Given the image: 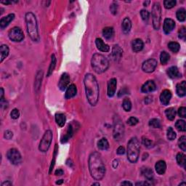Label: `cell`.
<instances>
[{"mask_svg": "<svg viewBox=\"0 0 186 186\" xmlns=\"http://www.w3.org/2000/svg\"><path fill=\"white\" fill-rule=\"evenodd\" d=\"M84 84L86 96L91 106H95L97 103L100 95V90L96 78L92 74H87L84 79Z\"/></svg>", "mask_w": 186, "mask_h": 186, "instance_id": "6da1fadb", "label": "cell"}, {"mask_svg": "<svg viewBox=\"0 0 186 186\" xmlns=\"http://www.w3.org/2000/svg\"><path fill=\"white\" fill-rule=\"evenodd\" d=\"M89 169L91 176L95 180H101L106 174V166L101 156L97 152H93L89 157Z\"/></svg>", "mask_w": 186, "mask_h": 186, "instance_id": "7a4b0ae2", "label": "cell"}, {"mask_svg": "<svg viewBox=\"0 0 186 186\" xmlns=\"http://www.w3.org/2000/svg\"><path fill=\"white\" fill-rule=\"evenodd\" d=\"M26 22L27 26V31L30 38L33 42H38L39 40V36L38 25L35 15L32 12H29L26 14Z\"/></svg>", "mask_w": 186, "mask_h": 186, "instance_id": "3957f363", "label": "cell"}, {"mask_svg": "<svg viewBox=\"0 0 186 186\" xmlns=\"http://www.w3.org/2000/svg\"><path fill=\"white\" fill-rule=\"evenodd\" d=\"M91 64L93 70L97 74L104 73L109 67V62L107 58L99 53H95L92 57Z\"/></svg>", "mask_w": 186, "mask_h": 186, "instance_id": "277c9868", "label": "cell"}, {"mask_svg": "<svg viewBox=\"0 0 186 186\" xmlns=\"http://www.w3.org/2000/svg\"><path fill=\"white\" fill-rule=\"evenodd\" d=\"M140 150V144L137 137L131 138L127 144V159L134 164L138 161Z\"/></svg>", "mask_w": 186, "mask_h": 186, "instance_id": "5b68a950", "label": "cell"}, {"mask_svg": "<svg viewBox=\"0 0 186 186\" xmlns=\"http://www.w3.org/2000/svg\"><path fill=\"white\" fill-rule=\"evenodd\" d=\"M125 134V126L122 123L121 118L116 116L113 121V135L116 140H121Z\"/></svg>", "mask_w": 186, "mask_h": 186, "instance_id": "8992f818", "label": "cell"}, {"mask_svg": "<svg viewBox=\"0 0 186 186\" xmlns=\"http://www.w3.org/2000/svg\"><path fill=\"white\" fill-rule=\"evenodd\" d=\"M152 20L153 26L155 30H159L160 28L161 20H162V8L159 2H155L152 8Z\"/></svg>", "mask_w": 186, "mask_h": 186, "instance_id": "52a82bcc", "label": "cell"}, {"mask_svg": "<svg viewBox=\"0 0 186 186\" xmlns=\"http://www.w3.org/2000/svg\"><path fill=\"white\" fill-rule=\"evenodd\" d=\"M52 140V132L51 130H47L44 134L43 137L41 140L39 146V150L41 152H47L49 148L51 143Z\"/></svg>", "mask_w": 186, "mask_h": 186, "instance_id": "ba28073f", "label": "cell"}, {"mask_svg": "<svg viewBox=\"0 0 186 186\" xmlns=\"http://www.w3.org/2000/svg\"><path fill=\"white\" fill-rule=\"evenodd\" d=\"M7 157H8V160L14 165H17V164H20L21 161H22V157H21L20 152L15 148H11L9 150L7 153Z\"/></svg>", "mask_w": 186, "mask_h": 186, "instance_id": "9c48e42d", "label": "cell"}, {"mask_svg": "<svg viewBox=\"0 0 186 186\" xmlns=\"http://www.w3.org/2000/svg\"><path fill=\"white\" fill-rule=\"evenodd\" d=\"M8 36L10 40L15 42H20L24 39V33L19 27H14L10 29Z\"/></svg>", "mask_w": 186, "mask_h": 186, "instance_id": "30bf717a", "label": "cell"}, {"mask_svg": "<svg viewBox=\"0 0 186 186\" xmlns=\"http://www.w3.org/2000/svg\"><path fill=\"white\" fill-rule=\"evenodd\" d=\"M157 61L153 58H150V59L147 60L143 63L142 65V70L146 73H152L155 71L156 68Z\"/></svg>", "mask_w": 186, "mask_h": 186, "instance_id": "8fae6325", "label": "cell"}, {"mask_svg": "<svg viewBox=\"0 0 186 186\" xmlns=\"http://www.w3.org/2000/svg\"><path fill=\"white\" fill-rule=\"evenodd\" d=\"M116 86H117V80L115 78H112L108 82L107 87V95L109 97H112L114 96L116 93Z\"/></svg>", "mask_w": 186, "mask_h": 186, "instance_id": "7c38bea8", "label": "cell"}, {"mask_svg": "<svg viewBox=\"0 0 186 186\" xmlns=\"http://www.w3.org/2000/svg\"><path fill=\"white\" fill-rule=\"evenodd\" d=\"M70 77L68 74L64 73L62 74L61 79H60L59 83H58V87L61 91H64L65 89H67L70 84Z\"/></svg>", "mask_w": 186, "mask_h": 186, "instance_id": "4fadbf2b", "label": "cell"}, {"mask_svg": "<svg viewBox=\"0 0 186 186\" xmlns=\"http://www.w3.org/2000/svg\"><path fill=\"white\" fill-rule=\"evenodd\" d=\"M175 27V22L171 18H166L164 21V25H163V29L164 32L166 34H169L173 31Z\"/></svg>", "mask_w": 186, "mask_h": 186, "instance_id": "5bb4252c", "label": "cell"}, {"mask_svg": "<svg viewBox=\"0 0 186 186\" xmlns=\"http://www.w3.org/2000/svg\"><path fill=\"white\" fill-rule=\"evenodd\" d=\"M156 89V85L153 80H148L142 86L141 92L143 93H150L155 91Z\"/></svg>", "mask_w": 186, "mask_h": 186, "instance_id": "9a60e30c", "label": "cell"}, {"mask_svg": "<svg viewBox=\"0 0 186 186\" xmlns=\"http://www.w3.org/2000/svg\"><path fill=\"white\" fill-rule=\"evenodd\" d=\"M172 98V93L169 90H163L160 95V102L162 105L167 106Z\"/></svg>", "mask_w": 186, "mask_h": 186, "instance_id": "2e32d148", "label": "cell"}, {"mask_svg": "<svg viewBox=\"0 0 186 186\" xmlns=\"http://www.w3.org/2000/svg\"><path fill=\"white\" fill-rule=\"evenodd\" d=\"M14 18H15V15L13 13L9 14L7 16L3 17L0 20V27H1L2 29H4L5 28H6L14 20Z\"/></svg>", "mask_w": 186, "mask_h": 186, "instance_id": "e0dca14e", "label": "cell"}, {"mask_svg": "<svg viewBox=\"0 0 186 186\" xmlns=\"http://www.w3.org/2000/svg\"><path fill=\"white\" fill-rule=\"evenodd\" d=\"M122 55H123V50L118 45H114L112 49V53L111 55L113 57V59L114 61H117L121 58Z\"/></svg>", "mask_w": 186, "mask_h": 186, "instance_id": "ac0fdd59", "label": "cell"}, {"mask_svg": "<svg viewBox=\"0 0 186 186\" xmlns=\"http://www.w3.org/2000/svg\"><path fill=\"white\" fill-rule=\"evenodd\" d=\"M77 86L74 84L69 85V86L68 87V88H67L66 91H65V99L72 98V97H74L76 95H77Z\"/></svg>", "mask_w": 186, "mask_h": 186, "instance_id": "d6986e66", "label": "cell"}, {"mask_svg": "<svg viewBox=\"0 0 186 186\" xmlns=\"http://www.w3.org/2000/svg\"><path fill=\"white\" fill-rule=\"evenodd\" d=\"M144 47V43L140 39H135L132 42V48L134 52H138L141 51Z\"/></svg>", "mask_w": 186, "mask_h": 186, "instance_id": "ffe728a7", "label": "cell"}, {"mask_svg": "<svg viewBox=\"0 0 186 186\" xmlns=\"http://www.w3.org/2000/svg\"><path fill=\"white\" fill-rule=\"evenodd\" d=\"M95 45H96L97 48L101 52H107L110 50V47L108 45H106L105 42L102 41L100 38H97L95 39Z\"/></svg>", "mask_w": 186, "mask_h": 186, "instance_id": "44dd1931", "label": "cell"}, {"mask_svg": "<svg viewBox=\"0 0 186 186\" xmlns=\"http://www.w3.org/2000/svg\"><path fill=\"white\" fill-rule=\"evenodd\" d=\"M176 93L179 97H182L185 96L186 95V82L185 81H182V82L177 84Z\"/></svg>", "mask_w": 186, "mask_h": 186, "instance_id": "7402d4cb", "label": "cell"}, {"mask_svg": "<svg viewBox=\"0 0 186 186\" xmlns=\"http://www.w3.org/2000/svg\"><path fill=\"white\" fill-rule=\"evenodd\" d=\"M155 169L159 175H162L165 173L166 169V164L164 161L160 160L156 162L155 165Z\"/></svg>", "mask_w": 186, "mask_h": 186, "instance_id": "603a6c76", "label": "cell"}, {"mask_svg": "<svg viewBox=\"0 0 186 186\" xmlns=\"http://www.w3.org/2000/svg\"><path fill=\"white\" fill-rule=\"evenodd\" d=\"M168 77L171 79H177L181 77V74L179 71L178 68L176 66H172L167 70Z\"/></svg>", "mask_w": 186, "mask_h": 186, "instance_id": "cb8c5ba5", "label": "cell"}, {"mask_svg": "<svg viewBox=\"0 0 186 186\" xmlns=\"http://www.w3.org/2000/svg\"><path fill=\"white\" fill-rule=\"evenodd\" d=\"M121 28L122 31L125 34L130 32L131 28H132V22H131L130 19L129 17H125L122 21Z\"/></svg>", "mask_w": 186, "mask_h": 186, "instance_id": "d4e9b609", "label": "cell"}, {"mask_svg": "<svg viewBox=\"0 0 186 186\" xmlns=\"http://www.w3.org/2000/svg\"><path fill=\"white\" fill-rule=\"evenodd\" d=\"M55 121L59 127H63L65 125V121H66V117L63 113H56L55 116Z\"/></svg>", "mask_w": 186, "mask_h": 186, "instance_id": "484cf974", "label": "cell"}, {"mask_svg": "<svg viewBox=\"0 0 186 186\" xmlns=\"http://www.w3.org/2000/svg\"><path fill=\"white\" fill-rule=\"evenodd\" d=\"M102 35L105 37L106 39L110 40L113 37L114 35V30L113 27H106L102 30Z\"/></svg>", "mask_w": 186, "mask_h": 186, "instance_id": "4316f807", "label": "cell"}, {"mask_svg": "<svg viewBox=\"0 0 186 186\" xmlns=\"http://www.w3.org/2000/svg\"><path fill=\"white\" fill-rule=\"evenodd\" d=\"M142 175L146 178L148 180H152L153 178V172L152 170L149 167H144L141 170Z\"/></svg>", "mask_w": 186, "mask_h": 186, "instance_id": "83f0119b", "label": "cell"}, {"mask_svg": "<svg viewBox=\"0 0 186 186\" xmlns=\"http://www.w3.org/2000/svg\"><path fill=\"white\" fill-rule=\"evenodd\" d=\"M9 52H10V50H9V47L8 45H2L0 47V54H1V60H0V61H1V63H2L3 61L8 56Z\"/></svg>", "mask_w": 186, "mask_h": 186, "instance_id": "f1b7e54d", "label": "cell"}, {"mask_svg": "<svg viewBox=\"0 0 186 186\" xmlns=\"http://www.w3.org/2000/svg\"><path fill=\"white\" fill-rule=\"evenodd\" d=\"M97 147L100 150H106L109 148V141L107 140L106 138H102L97 143Z\"/></svg>", "mask_w": 186, "mask_h": 186, "instance_id": "f546056e", "label": "cell"}, {"mask_svg": "<svg viewBox=\"0 0 186 186\" xmlns=\"http://www.w3.org/2000/svg\"><path fill=\"white\" fill-rule=\"evenodd\" d=\"M73 128H72V126L71 125H68V130H67L66 134H65L64 137L61 139V143H65L66 142H68V140L69 139H70L71 137H72V135H73Z\"/></svg>", "mask_w": 186, "mask_h": 186, "instance_id": "4dcf8cb0", "label": "cell"}, {"mask_svg": "<svg viewBox=\"0 0 186 186\" xmlns=\"http://www.w3.org/2000/svg\"><path fill=\"white\" fill-rule=\"evenodd\" d=\"M176 160L178 162V164L179 166H182V167H185L186 164V159H185V155L182 153H178L176 156Z\"/></svg>", "mask_w": 186, "mask_h": 186, "instance_id": "1f68e13d", "label": "cell"}, {"mask_svg": "<svg viewBox=\"0 0 186 186\" xmlns=\"http://www.w3.org/2000/svg\"><path fill=\"white\" fill-rule=\"evenodd\" d=\"M56 61H57V60H56L55 55L54 54L52 55V56H51V63L49 66L48 71H47V77H49V76L52 74V72L54 71V69L56 66Z\"/></svg>", "mask_w": 186, "mask_h": 186, "instance_id": "d6a6232c", "label": "cell"}, {"mask_svg": "<svg viewBox=\"0 0 186 186\" xmlns=\"http://www.w3.org/2000/svg\"><path fill=\"white\" fill-rule=\"evenodd\" d=\"M165 114L168 119L172 121L175 119V116H176V111L174 108H169L165 111Z\"/></svg>", "mask_w": 186, "mask_h": 186, "instance_id": "836d02e7", "label": "cell"}, {"mask_svg": "<svg viewBox=\"0 0 186 186\" xmlns=\"http://www.w3.org/2000/svg\"><path fill=\"white\" fill-rule=\"evenodd\" d=\"M176 16L180 22H184L186 17V11L184 8H180L177 11Z\"/></svg>", "mask_w": 186, "mask_h": 186, "instance_id": "e575fe53", "label": "cell"}, {"mask_svg": "<svg viewBox=\"0 0 186 186\" xmlns=\"http://www.w3.org/2000/svg\"><path fill=\"white\" fill-rule=\"evenodd\" d=\"M42 77H43V71H39L37 73L36 79H35V89L36 90H39L41 85H42Z\"/></svg>", "mask_w": 186, "mask_h": 186, "instance_id": "d590c367", "label": "cell"}, {"mask_svg": "<svg viewBox=\"0 0 186 186\" xmlns=\"http://www.w3.org/2000/svg\"><path fill=\"white\" fill-rule=\"evenodd\" d=\"M168 48L170 49V51H172V52H178L180 49V44L176 42H171L168 44Z\"/></svg>", "mask_w": 186, "mask_h": 186, "instance_id": "8d00e7d4", "label": "cell"}, {"mask_svg": "<svg viewBox=\"0 0 186 186\" xmlns=\"http://www.w3.org/2000/svg\"><path fill=\"white\" fill-rule=\"evenodd\" d=\"M170 59V55L166 51H163L160 55V61L162 65H166Z\"/></svg>", "mask_w": 186, "mask_h": 186, "instance_id": "74e56055", "label": "cell"}, {"mask_svg": "<svg viewBox=\"0 0 186 186\" xmlns=\"http://www.w3.org/2000/svg\"><path fill=\"white\" fill-rule=\"evenodd\" d=\"M122 106H123V109L125 111H131L132 109V102H131L130 100L128 97H125L123 100V102H122Z\"/></svg>", "mask_w": 186, "mask_h": 186, "instance_id": "f35d334b", "label": "cell"}, {"mask_svg": "<svg viewBox=\"0 0 186 186\" xmlns=\"http://www.w3.org/2000/svg\"><path fill=\"white\" fill-rule=\"evenodd\" d=\"M175 127H176V128L178 129L179 131H180V132H185L186 124L184 120L180 119L177 121L176 123H175Z\"/></svg>", "mask_w": 186, "mask_h": 186, "instance_id": "ab89813d", "label": "cell"}, {"mask_svg": "<svg viewBox=\"0 0 186 186\" xmlns=\"http://www.w3.org/2000/svg\"><path fill=\"white\" fill-rule=\"evenodd\" d=\"M148 125L150 127L153 129H159L161 127V122L157 118H152L149 121Z\"/></svg>", "mask_w": 186, "mask_h": 186, "instance_id": "60d3db41", "label": "cell"}, {"mask_svg": "<svg viewBox=\"0 0 186 186\" xmlns=\"http://www.w3.org/2000/svg\"><path fill=\"white\" fill-rule=\"evenodd\" d=\"M166 137H167V139L169 140H174L176 138L177 134L175 133V132L174 130L172 129V127H169L167 130V133H166Z\"/></svg>", "mask_w": 186, "mask_h": 186, "instance_id": "b9f144b4", "label": "cell"}, {"mask_svg": "<svg viewBox=\"0 0 186 186\" xmlns=\"http://www.w3.org/2000/svg\"><path fill=\"white\" fill-rule=\"evenodd\" d=\"M178 145L182 151H185L186 150V137L185 136H182L179 139Z\"/></svg>", "mask_w": 186, "mask_h": 186, "instance_id": "7bdbcfd3", "label": "cell"}, {"mask_svg": "<svg viewBox=\"0 0 186 186\" xmlns=\"http://www.w3.org/2000/svg\"><path fill=\"white\" fill-rule=\"evenodd\" d=\"M177 2L175 0H165L164 2V8L166 9H172L176 5Z\"/></svg>", "mask_w": 186, "mask_h": 186, "instance_id": "ee69618b", "label": "cell"}, {"mask_svg": "<svg viewBox=\"0 0 186 186\" xmlns=\"http://www.w3.org/2000/svg\"><path fill=\"white\" fill-rule=\"evenodd\" d=\"M142 143H143L145 146L147 147V148H150V147H152V146H153V142L147 137H143V139H142Z\"/></svg>", "mask_w": 186, "mask_h": 186, "instance_id": "f6af8a7d", "label": "cell"}, {"mask_svg": "<svg viewBox=\"0 0 186 186\" xmlns=\"http://www.w3.org/2000/svg\"><path fill=\"white\" fill-rule=\"evenodd\" d=\"M110 10H111V13L113 14V15H116L117 14L118 12V5L117 3H116L114 2H113L112 4L111 5V7H110Z\"/></svg>", "mask_w": 186, "mask_h": 186, "instance_id": "bcb514c9", "label": "cell"}, {"mask_svg": "<svg viewBox=\"0 0 186 186\" xmlns=\"http://www.w3.org/2000/svg\"><path fill=\"white\" fill-rule=\"evenodd\" d=\"M140 15L142 19L144 21H147L149 18V12L146 10H142L140 11Z\"/></svg>", "mask_w": 186, "mask_h": 186, "instance_id": "7dc6e473", "label": "cell"}, {"mask_svg": "<svg viewBox=\"0 0 186 186\" xmlns=\"http://www.w3.org/2000/svg\"><path fill=\"white\" fill-rule=\"evenodd\" d=\"M179 38L180 39H182L183 41L185 40L186 38V29L185 27H182L180 30L179 31Z\"/></svg>", "mask_w": 186, "mask_h": 186, "instance_id": "c3c4849f", "label": "cell"}, {"mask_svg": "<svg viewBox=\"0 0 186 186\" xmlns=\"http://www.w3.org/2000/svg\"><path fill=\"white\" fill-rule=\"evenodd\" d=\"M10 116H11V118H13V119H17L20 116V112H19L18 109H13L10 113Z\"/></svg>", "mask_w": 186, "mask_h": 186, "instance_id": "681fc988", "label": "cell"}, {"mask_svg": "<svg viewBox=\"0 0 186 186\" xmlns=\"http://www.w3.org/2000/svg\"><path fill=\"white\" fill-rule=\"evenodd\" d=\"M127 122L130 126H135L136 125H137L138 124L139 120H138L137 118L133 117V116H132V117H130V118H129Z\"/></svg>", "mask_w": 186, "mask_h": 186, "instance_id": "f907efd6", "label": "cell"}, {"mask_svg": "<svg viewBox=\"0 0 186 186\" xmlns=\"http://www.w3.org/2000/svg\"><path fill=\"white\" fill-rule=\"evenodd\" d=\"M178 115L182 118L186 117V108L185 107H180L178 110Z\"/></svg>", "mask_w": 186, "mask_h": 186, "instance_id": "816d5d0a", "label": "cell"}, {"mask_svg": "<svg viewBox=\"0 0 186 186\" xmlns=\"http://www.w3.org/2000/svg\"><path fill=\"white\" fill-rule=\"evenodd\" d=\"M12 136H13V133H12L11 131L7 130V131H5V132L4 137H5V139H7V140L12 139Z\"/></svg>", "mask_w": 186, "mask_h": 186, "instance_id": "f5cc1de1", "label": "cell"}, {"mask_svg": "<svg viewBox=\"0 0 186 186\" xmlns=\"http://www.w3.org/2000/svg\"><path fill=\"white\" fill-rule=\"evenodd\" d=\"M0 104H1L2 109H7L8 107V102L5 100V98L0 100Z\"/></svg>", "mask_w": 186, "mask_h": 186, "instance_id": "db71d44e", "label": "cell"}, {"mask_svg": "<svg viewBox=\"0 0 186 186\" xmlns=\"http://www.w3.org/2000/svg\"><path fill=\"white\" fill-rule=\"evenodd\" d=\"M116 153H117L118 155H123V154L125 153V148H124L123 146L118 147L117 150H116Z\"/></svg>", "mask_w": 186, "mask_h": 186, "instance_id": "11a10c76", "label": "cell"}, {"mask_svg": "<svg viewBox=\"0 0 186 186\" xmlns=\"http://www.w3.org/2000/svg\"><path fill=\"white\" fill-rule=\"evenodd\" d=\"M127 93H128V91H127V90L126 89V88H123V89H121L119 92H118V96L121 97V96H122V95H126V94H127Z\"/></svg>", "mask_w": 186, "mask_h": 186, "instance_id": "9f6ffc18", "label": "cell"}, {"mask_svg": "<svg viewBox=\"0 0 186 186\" xmlns=\"http://www.w3.org/2000/svg\"><path fill=\"white\" fill-rule=\"evenodd\" d=\"M63 170L61 169H57L55 171V175H57V176H61V175H63Z\"/></svg>", "mask_w": 186, "mask_h": 186, "instance_id": "6f0895ef", "label": "cell"}, {"mask_svg": "<svg viewBox=\"0 0 186 186\" xmlns=\"http://www.w3.org/2000/svg\"><path fill=\"white\" fill-rule=\"evenodd\" d=\"M12 185V183L10 181H6L2 183V186H11Z\"/></svg>", "mask_w": 186, "mask_h": 186, "instance_id": "680465c9", "label": "cell"}, {"mask_svg": "<svg viewBox=\"0 0 186 186\" xmlns=\"http://www.w3.org/2000/svg\"><path fill=\"white\" fill-rule=\"evenodd\" d=\"M121 185H133V184H132V182H129V181H125V182H122L121 183Z\"/></svg>", "mask_w": 186, "mask_h": 186, "instance_id": "91938a15", "label": "cell"}, {"mask_svg": "<svg viewBox=\"0 0 186 186\" xmlns=\"http://www.w3.org/2000/svg\"><path fill=\"white\" fill-rule=\"evenodd\" d=\"M4 98V89L2 87L1 88V97H0V100Z\"/></svg>", "mask_w": 186, "mask_h": 186, "instance_id": "94428289", "label": "cell"}, {"mask_svg": "<svg viewBox=\"0 0 186 186\" xmlns=\"http://www.w3.org/2000/svg\"><path fill=\"white\" fill-rule=\"evenodd\" d=\"M118 160H114V162H113V168H116V166H118Z\"/></svg>", "mask_w": 186, "mask_h": 186, "instance_id": "6125c7cd", "label": "cell"}, {"mask_svg": "<svg viewBox=\"0 0 186 186\" xmlns=\"http://www.w3.org/2000/svg\"><path fill=\"white\" fill-rule=\"evenodd\" d=\"M150 1H146V2H144V3H143V5H144L145 7H147L148 5L150 4Z\"/></svg>", "mask_w": 186, "mask_h": 186, "instance_id": "be15d7a7", "label": "cell"}, {"mask_svg": "<svg viewBox=\"0 0 186 186\" xmlns=\"http://www.w3.org/2000/svg\"><path fill=\"white\" fill-rule=\"evenodd\" d=\"M63 180H60L59 181L56 182V184H57V185H61V184L63 183Z\"/></svg>", "mask_w": 186, "mask_h": 186, "instance_id": "e7e4bbea", "label": "cell"}, {"mask_svg": "<svg viewBox=\"0 0 186 186\" xmlns=\"http://www.w3.org/2000/svg\"><path fill=\"white\" fill-rule=\"evenodd\" d=\"M180 185H185V186L186 183H185V182H182V183L180 184Z\"/></svg>", "mask_w": 186, "mask_h": 186, "instance_id": "03108f58", "label": "cell"}, {"mask_svg": "<svg viewBox=\"0 0 186 186\" xmlns=\"http://www.w3.org/2000/svg\"><path fill=\"white\" fill-rule=\"evenodd\" d=\"M93 185H100V183H96V182H95V183H93Z\"/></svg>", "mask_w": 186, "mask_h": 186, "instance_id": "003e7915", "label": "cell"}]
</instances>
